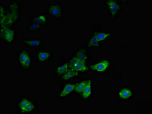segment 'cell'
Listing matches in <instances>:
<instances>
[{
    "label": "cell",
    "instance_id": "cell-16",
    "mask_svg": "<svg viewBox=\"0 0 152 114\" xmlns=\"http://www.w3.org/2000/svg\"><path fill=\"white\" fill-rule=\"evenodd\" d=\"M31 99L28 97H23L22 98L20 101L17 103L16 105L19 110L22 113L26 107L28 103L30 101Z\"/></svg>",
    "mask_w": 152,
    "mask_h": 114
},
{
    "label": "cell",
    "instance_id": "cell-5",
    "mask_svg": "<svg viewBox=\"0 0 152 114\" xmlns=\"http://www.w3.org/2000/svg\"><path fill=\"white\" fill-rule=\"evenodd\" d=\"M36 62L39 64L45 63L53 57V52L37 51L36 54Z\"/></svg>",
    "mask_w": 152,
    "mask_h": 114
},
{
    "label": "cell",
    "instance_id": "cell-17",
    "mask_svg": "<svg viewBox=\"0 0 152 114\" xmlns=\"http://www.w3.org/2000/svg\"><path fill=\"white\" fill-rule=\"evenodd\" d=\"M88 70L86 64L77 59V61L74 68L73 71L76 72H85Z\"/></svg>",
    "mask_w": 152,
    "mask_h": 114
},
{
    "label": "cell",
    "instance_id": "cell-12",
    "mask_svg": "<svg viewBox=\"0 0 152 114\" xmlns=\"http://www.w3.org/2000/svg\"><path fill=\"white\" fill-rule=\"evenodd\" d=\"M107 3L111 12L112 15L114 17L119 11L120 9L119 5L115 1H107Z\"/></svg>",
    "mask_w": 152,
    "mask_h": 114
},
{
    "label": "cell",
    "instance_id": "cell-22",
    "mask_svg": "<svg viewBox=\"0 0 152 114\" xmlns=\"http://www.w3.org/2000/svg\"><path fill=\"white\" fill-rule=\"evenodd\" d=\"M94 35L96 36L98 41H102L104 40L108 36L111 35L110 33H95Z\"/></svg>",
    "mask_w": 152,
    "mask_h": 114
},
{
    "label": "cell",
    "instance_id": "cell-6",
    "mask_svg": "<svg viewBox=\"0 0 152 114\" xmlns=\"http://www.w3.org/2000/svg\"><path fill=\"white\" fill-rule=\"evenodd\" d=\"M69 69V62H59L56 65L53 71V74L55 76L60 77Z\"/></svg>",
    "mask_w": 152,
    "mask_h": 114
},
{
    "label": "cell",
    "instance_id": "cell-11",
    "mask_svg": "<svg viewBox=\"0 0 152 114\" xmlns=\"http://www.w3.org/2000/svg\"><path fill=\"white\" fill-rule=\"evenodd\" d=\"M109 65V62L107 61H104L95 65H91L90 68L93 70H97L99 72H104L105 70Z\"/></svg>",
    "mask_w": 152,
    "mask_h": 114
},
{
    "label": "cell",
    "instance_id": "cell-1",
    "mask_svg": "<svg viewBox=\"0 0 152 114\" xmlns=\"http://www.w3.org/2000/svg\"><path fill=\"white\" fill-rule=\"evenodd\" d=\"M23 5L21 2L13 0L6 7L4 17L1 20V27H15L21 20Z\"/></svg>",
    "mask_w": 152,
    "mask_h": 114
},
{
    "label": "cell",
    "instance_id": "cell-3",
    "mask_svg": "<svg viewBox=\"0 0 152 114\" xmlns=\"http://www.w3.org/2000/svg\"><path fill=\"white\" fill-rule=\"evenodd\" d=\"M17 37V30L15 27H1V40L6 45H10L15 42Z\"/></svg>",
    "mask_w": 152,
    "mask_h": 114
},
{
    "label": "cell",
    "instance_id": "cell-20",
    "mask_svg": "<svg viewBox=\"0 0 152 114\" xmlns=\"http://www.w3.org/2000/svg\"><path fill=\"white\" fill-rule=\"evenodd\" d=\"M132 93L130 90L127 89H122L120 92V97L122 99H126L132 96Z\"/></svg>",
    "mask_w": 152,
    "mask_h": 114
},
{
    "label": "cell",
    "instance_id": "cell-14",
    "mask_svg": "<svg viewBox=\"0 0 152 114\" xmlns=\"http://www.w3.org/2000/svg\"><path fill=\"white\" fill-rule=\"evenodd\" d=\"M75 57L85 64L86 63L88 58L86 51L84 48H81L77 51L75 53Z\"/></svg>",
    "mask_w": 152,
    "mask_h": 114
},
{
    "label": "cell",
    "instance_id": "cell-21",
    "mask_svg": "<svg viewBox=\"0 0 152 114\" xmlns=\"http://www.w3.org/2000/svg\"><path fill=\"white\" fill-rule=\"evenodd\" d=\"M99 41L96 36L94 35V36L87 43V46L88 47L98 46L99 45Z\"/></svg>",
    "mask_w": 152,
    "mask_h": 114
},
{
    "label": "cell",
    "instance_id": "cell-18",
    "mask_svg": "<svg viewBox=\"0 0 152 114\" xmlns=\"http://www.w3.org/2000/svg\"><path fill=\"white\" fill-rule=\"evenodd\" d=\"M83 96L85 99L88 98L91 94V80H88L85 88L83 91Z\"/></svg>",
    "mask_w": 152,
    "mask_h": 114
},
{
    "label": "cell",
    "instance_id": "cell-10",
    "mask_svg": "<svg viewBox=\"0 0 152 114\" xmlns=\"http://www.w3.org/2000/svg\"><path fill=\"white\" fill-rule=\"evenodd\" d=\"M44 27L45 26L44 25L41 24L36 23L31 21L27 24L26 29L29 32H36L44 29Z\"/></svg>",
    "mask_w": 152,
    "mask_h": 114
},
{
    "label": "cell",
    "instance_id": "cell-19",
    "mask_svg": "<svg viewBox=\"0 0 152 114\" xmlns=\"http://www.w3.org/2000/svg\"><path fill=\"white\" fill-rule=\"evenodd\" d=\"M88 81L86 80V81L82 82L79 83V84H77L74 90L76 92H78V93L83 92L86 86Z\"/></svg>",
    "mask_w": 152,
    "mask_h": 114
},
{
    "label": "cell",
    "instance_id": "cell-15",
    "mask_svg": "<svg viewBox=\"0 0 152 114\" xmlns=\"http://www.w3.org/2000/svg\"><path fill=\"white\" fill-rule=\"evenodd\" d=\"M76 84H67L64 86V89L60 92L59 96L63 97L66 96L67 95L70 93L71 92L74 90Z\"/></svg>",
    "mask_w": 152,
    "mask_h": 114
},
{
    "label": "cell",
    "instance_id": "cell-7",
    "mask_svg": "<svg viewBox=\"0 0 152 114\" xmlns=\"http://www.w3.org/2000/svg\"><path fill=\"white\" fill-rule=\"evenodd\" d=\"M31 21L32 22L46 25L49 23L48 17L47 13H42L37 15H33L31 17Z\"/></svg>",
    "mask_w": 152,
    "mask_h": 114
},
{
    "label": "cell",
    "instance_id": "cell-2",
    "mask_svg": "<svg viewBox=\"0 0 152 114\" xmlns=\"http://www.w3.org/2000/svg\"><path fill=\"white\" fill-rule=\"evenodd\" d=\"M46 13L51 18L58 20H62L64 16L62 3L58 2L56 4H49L47 6Z\"/></svg>",
    "mask_w": 152,
    "mask_h": 114
},
{
    "label": "cell",
    "instance_id": "cell-4",
    "mask_svg": "<svg viewBox=\"0 0 152 114\" xmlns=\"http://www.w3.org/2000/svg\"><path fill=\"white\" fill-rule=\"evenodd\" d=\"M21 41L23 45L29 49H38L41 47L43 43L42 38H23Z\"/></svg>",
    "mask_w": 152,
    "mask_h": 114
},
{
    "label": "cell",
    "instance_id": "cell-8",
    "mask_svg": "<svg viewBox=\"0 0 152 114\" xmlns=\"http://www.w3.org/2000/svg\"><path fill=\"white\" fill-rule=\"evenodd\" d=\"M29 52L26 49H21L17 55V60L19 68L22 69Z\"/></svg>",
    "mask_w": 152,
    "mask_h": 114
},
{
    "label": "cell",
    "instance_id": "cell-9",
    "mask_svg": "<svg viewBox=\"0 0 152 114\" xmlns=\"http://www.w3.org/2000/svg\"><path fill=\"white\" fill-rule=\"evenodd\" d=\"M78 72L75 71L68 70L61 76H60V82H63L70 80L73 78L78 76Z\"/></svg>",
    "mask_w": 152,
    "mask_h": 114
},
{
    "label": "cell",
    "instance_id": "cell-24",
    "mask_svg": "<svg viewBox=\"0 0 152 114\" xmlns=\"http://www.w3.org/2000/svg\"><path fill=\"white\" fill-rule=\"evenodd\" d=\"M0 9H1V20L5 17L6 12V7H5L4 3H0Z\"/></svg>",
    "mask_w": 152,
    "mask_h": 114
},
{
    "label": "cell",
    "instance_id": "cell-13",
    "mask_svg": "<svg viewBox=\"0 0 152 114\" xmlns=\"http://www.w3.org/2000/svg\"><path fill=\"white\" fill-rule=\"evenodd\" d=\"M33 60L34 58L31 54L29 52L25 60L22 70L25 71H30L33 66Z\"/></svg>",
    "mask_w": 152,
    "mask_h": 114
},
{
    "label": "cell",
    "instance_id": "cell-23",
    "mask_svg": "<svg viewBox=\"0 0 152 114\" xmlns=\"http://www.w3.org/2000/svg\"><path fill=\"white\" fill-rule=\"evenodd\" d=\"M77 61V59L76 57H74L71 58L70 61L69 62V70L73 71V69L75 65H76Z\"/></svg>",
    "mask_w": 152,
    "mask_h": 114
}]
</instances>
